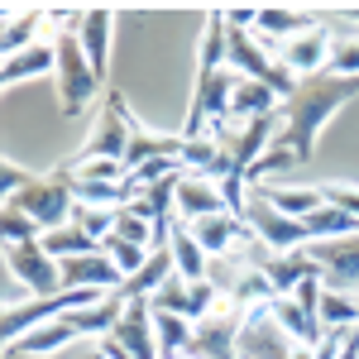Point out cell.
<instances>
[{"instance_id":"obj_31","label":"cell","mask_w":359,"mask_h":359,"mask_svg":"<svg viewBox=\"0 0 359 359\" xmlns=\"http://www.w3.org/2000/svg\"><path fill=\"white\" fill-rule=\"evenodd\" d=\"M72 225H82L91 240H101V245H106V240L115 235V211H101V206H77V211H72Z\"/></svg>"},{"instance_id":"obj_4","label":"cell","mask_w":359,"mask_h":359,"mask_svg":"<svg viewBox=\"0 0 359 359\" xmlns=\"http://www.w3.org/2000/svg\"><path fill=\"white\" fill-rule=\"evenodd\" d=\"M130 135H135V115H130V106H125V96L111 91V101L101 106L96 125H91V135H86V144L77 149L72 163H91V158H120V163H125Z\"/></svg>"},{"instance_id":"obj_28","label":"cell","mask_w":359,"mask_h":359,"mask_svg":"<svg viewBox=\"0 0 359 359\" xmlns=\"http://www.w3.org/2000/svg\"><path fill=\"white\" fill-rule=\"evenodd\" d=\"M149 306H154V311H172V316H187V311H192V283L182 273H172L163 287L149 297Z\"/></svg>"},{"instance_id":"obj_2","label":"cell","mask_w":359,"mask_h":359,"mask_svg":"<svg viewBox=\"0 0 359 359\" xmlns=\"http://www.w3.org/2000/svg\"><path fill=\"white\" fill-rule=\"evenodd\" d=\"M5 206L25 211V216L39 225L43 235H48V230H62V225H72V211H77V192H72V168L62 163L57 172H48V177H34L25 192L10 196Z\"/></svg>"},{"instance_id":"obj_22","label":"cell","mask_w":359,"mask_h":359,"mask_svg":"<svg viewBox=\"0 0 359 359\" xmlns=\"http://www.w3.org/2000/svg\"><path fill=\"white\" fill-rule=\"evenodd\" d=\"M172 273H177V264H172V249L163 245V249H154V254H149V264H144V269H139V273L130 278L120 292H125L130 302H135V297H154V292H158Z\"/></svg>"},{"instance_id":"obj_19","label":"cell","mask_w":359,"mask_h":359,"mask_svg":"<svg viewBox=\"0 0 359 359\" xmlns=\"http://www.w3.org/2000/svg\"><path fill=\"white\" fill-rule=\"evenodd\" d=\"M278 101H283V96H278V91H269L264 82L240 77V82H235V96H230V115H240V120H264V115H278V111H283Z\"/></svg>"},{"instance_id":"obj_10","label":"cell","mask_w":359,"mask_h":359,"mask_svg":"<svg viewBox=\"0 0 359 359\" xmlns=\"http://www.w3.org/2000/svg\"><path fill=\"white\" fill-rule=\"evenodd\" d=\"M62 287H96V292H120L125 287V273L115 269V259L101 249V254H82V259H67L62 264Z\"/></svg>"},{"instance_id":"obj_29","label":"cell","mask_w":359,"mask_h":359,"mask_svg":"<svg viewBox=\"0 0 359 359\" xmlns=\"http://www.w3.org/2000/svg\"><path fill=\"white\" fill-rule=\"evenodd\" d=\"M101 249H106V254L115 259V269L125 273V283H130V278H135L139 269L149 264V254H154V249H139V245H130V240H120V235H111V240H106Z\"/></svg>"},{"instance_id":"obj_33","label":"cell","mask_w":359,"mask_h":359,"mask_svg":"<svg viewBox=\"0 0 359 359\" xmlns=\"http://www.w3.org/2000/svg\"><path fill=\"white\" fill-rule=\"evenodd\" d=\"M326 72H335V77H359V34L340 39V43L331 48V62H326Z\"/></svg>"},{"instance_id":"obj_35","label":"cell","mask_w":359,"mask_h":359,"mask_svg":"<svg viewBox=\"0 0 359 359\" xmlns=\"http://www.w3.org/2000/svg\"><path fill=\"white\" fill-rule=\"evenodd\" d=\"M29 182H34V172H25V168H15V163L0 168V192H5V201H10V196H20Z\"/></svg>"},{"instance_id":"obj_40","label":"cell","mask_w":359,"mask_h":359,"mask_svg":"<svg viewBox=\"0 0 359 359\" xmlns=\"http://www.w3.org/2000/svg\"><path fill=\"white\" fill-rule=\"evenodd\" d=\"M10 359H15V355H10Z\"/></svg>"},{"instance_id":"obj_5","label":"cell","mask_w":359,"mask_h":359,"mask_svg":"<svg viewBox=\"0 0 359 359\" xmlns=\"http://www.w3.org/2000/svg\"><path fill=\"white\" fill-rule=\"evenodd\" d=\"M306 259L316 264L326 292H350V297H359V230L355 235H340V240L306 245Z\"/></svg>"},{"instance_id":"obj_15","label":"cell","mask_w":359,"mask_h":359,"mask_svg":"<svg viewBox=\"0 0 359 359\" xmlns=\"http://www.w3.org/2000/svg\"><path fill=\"white\" fill-rule=\"evenodd\" d=\"M264 273H269V283L278 287V297L297 292L306 278H321V273H316V264L306 259V249H292V254H269V259H264Z\"/></svg>"},{"instance_id":"obj_27","label":"cell","mask_w":359,"mask_h":359,"mask_svg":"<svg viewBox=\"0 0 359 359\" xmlns=\"http://www.w3.org/2000/svg\"><path fill=\"white\" fill-rule=\"evenodd\" d=\"M115 235L130 240V245H139V249H158V225L149 221V216H139L135 206L115 211Z\"/></svg>"},{"instance_id":"obj_8","label":"cell","mask_w":359,"mask_h":359,"mask_svg":"<svg viewBox=\"0 0 359 359\" xmlns=\"http://www.w3.org/2000/svg\"><path fill=\"white\" fill-rule=\"evenodd\" d=\"M206 216H230V201H225L221 182H211L201 172H182V182H177V221L196 225Z\"/></svg>"},{"instance_id":"obj_14","label":"cell","mask_w":359,"mask_h":359,"mask_svg":"<svg viewBox=\"0 0 359 359\" xmlns=\"http://www.w3.org/2000/svg\"><path fill=\"white\" fill-rule=\"evenodd\" d=\"M111 10H101V5H91L86 10V20L77 25V43H82L86 62L96 67V77H106V53H111Z\"/></svg>"},{"instance_id":"obj_3","label":"cell","mask_w":359,"mask_h":359,"mask_svg":"<svg viewBox=\"0 0 359 359\" xmlns=\"http://www.w3.org/2000/svg\"><path fill=\"white\" fill-rule=\"evenodd\" d=\"M57 43V96H62V115H82L91 106V96H96V67L86 62L82 43H77V29H62L53 39Z\"/></svg>"},{"instance_id":"obj_34","label":"cell","mask_w":359,"mask_h":359,"mask_svg":"<svg viewBox=\"0 0 359 359\" xmlns=\"http://www.w3.org/2000/svg\"><path fill=\"white\" fill-rule=\"evenodd\" d=\"M321 196H326L331 206H340L345 216H355V221H359V187H355V182H326Z\"/></svg>"},{"instance_id":"obj_17","label":"cell","mask_w":359,"mask_h":359,"mask_svg":"<svg viewBox=\"0 0 359 359\" xmlns=\"http://www.w3.org/2000/svg\"><path fill=\"white\" fill-rule=\"evenodd\" d=\"M259 196L273 206L278 216H287V221H306L311 211H321V206H326L321 187H259Z\"/></svg>"},{"instance_id":"obj_25","label":"cell","mask_w":359,"mask_h":359,"mask_svg":"<svg viewBox=\"0 0 359 359\" xmlns=\"http://www.w3.org/2000/svg\"><path fill=\"white\" fill-rule=\"evenodd\" d=\"M48 15L43 10H29V15H20L15 5H10V20H5V34H0V43H5V57H15V53H25V48H34L39 39V25H43Z\"/></svg>"},{"instance_id":"obj_32","label":"cell","mask_w":359,"mask_h":359,"mask_svg":"<svg viewBox=\"0 0 359 359\" xmlns=\"http://www.w3.org/2000/svg\"><path fill=\"white\" fill-rule=\"evenodd\" d=\"M0 230H5V245H34V240H43V230L29 221L25 211H15V206H5V221H0Z\"/></svg>"},{"instance_id":"obj_21","label":"cell","mask_w":359,"mask_h":359,"mask_svg":"<svg viewBox=\"0 0 359 359\" xmlns=\"http://www.w3.org/2000/svg\"><path fill=\"white\" fill-rule=\"evenodd\" d=\"M77 340V326L67 321V316H57V321H48V326H39V331H29L20 345H10L15 355H25V359H43V355H53V350H62V345H72Z\"/></svg>"},{"instance_id":"obj_39","label":"cell","mask_w":359,"mask_h":359,"mask_svg":"<svg viewBox=\"0 0 359 359\" xmlns=\"http://www.w3.org/2000/svg\"><path fill=\"white\" fill-rule=\"evenodd\" d=\"M182 359H192V355H182Z\"/></svg>"},{"instance_id":"obj_12","label":"cell","mask_w":359,"mask_h":359,"mask_svg":"<svg viewBox=\"0 0 359 359\" xmlns=\"http://www.w3.org/2000/svg\"><path fill=\"white\" fill-rule=\"evenodd\" d=\"M168 249H172V264H177V273L187 278V283H206V273H211V254L196 245L192 225H172L168 230Z\"/></svg>"},{"instance_id":"obj_1","label":"cell","mask_w":359,"mask_h":359,"mask_svg":"<svg viewBox=\"0 0 359 359\" xmlns=\"http://www.w3.org/2000/svg\"><path fill=\"white\" fill-rule=\"evenodd\" d=\"M355 96H359V77H335V72L302 77L297 91L287 96V106L278 111V115H283V130H278L273 144L292 149V154H297V163H311L321 125H326L345 101H355Z\"/></svg>"},{"instance_id":"obj_16","label":"cell","mask_w":359,"mask_h":359,"mask_svg":"<svg viewBox=\"0 0 359 359\" xmlns=\"http://www.w3.org/2000/svg\"><path fill=\"white\" fill-rule=\"evenodd\" d=\"M154 158H182V135H149L144 125H135L130 149H125V172L154 163Z\"/></svg>"},{"instance_id":"obj_11","label":"cell","mask_w":359,"mask_h":359,"mask_svg":"<svg viewBox=\"0 0 359 359\" xmlns=\"http://www.w3.org/2000/svg\"><path fill=\"white\" fill-rule=\"evenodd\" d=\"M331 48H335V39H331V29H321V25H311L306 34H297L287 48H283V67L297 77V72H306V77H316V72H326V62H331Z\"/></svg>"},{"instance_id":"obj_30","label":"cell","mask_w":359,"mask_h":359,"mask_svg":"<svg viewBox=\"0 0 359 359\" xmlns=\"http://www.w3.org/2000/svg\"><path fill=\"white\" fill-rule=\"evenodd\" d=\"M67 168H72L77 182H125L130 177L120 158H91V163H67Z\"/></svg>"},{"instance_id":"obj_23","label":"cell","mask_w":359,"mask_h":359,"mask_svg":"<svg viewBox=\"0 0 359 359\" xmlns=\"http://www.w3.org/2000/svg\"><path fill=\"white\" fill-rule=\"evenodd\" d=\"M39 245L48 249L57 264H67V259H82V254H101V240H91L82 225H62V230H48Z\"/></svg>"},{"instance_id":"obj_20","label":"cell","mask_w":359,"mask_h":359,"mask_svg":"<svg viewBox=\"0 0 359 359\" xmlns=\"http://www.w3.org/2000/svg\"><path fill=\"white\" fill-rule=\"evenodd\" d=\"M43 72H57V43H34V48H25V53L5 57L0 82L15 86V82H25V77H43Z\"/></svg>"},{"instance_id":"obj_18","label":"cell","mask_w":359,"mask_h":359,"mask_svg":"<svg viewBox=\"0 0 359 359\" xmlns=\"http://www.w3.org/2000/svg\"><path fill=\"white\" fill-rule=\"evenodd\" d=\"M125 292H106L96 306H82V311H72L67 321L77 326V335H111L120 326V316H125Z\"/></svg>"},{"instance_id":"obj_9","label":"cell","mask_w":359,"mask_h":359,"mask_svg":"<svg viewBox=\"0 0 359 359\" xmlns=\"http://www.w3.org/2000/svg\"><path fill=\"white\" fill-rule=\"evenodd\" d=\"M125 302H130V297H125ZM111 335L135 359H163L158 355V335H154V306H149V297H135V302L125 306V316H120V326H115Z\"/></svg>"},{"instance_id":"obj_37","label":"cell","mask_w":359,"mask_h":359,"mask_svg":"<svg viewBox=\"0 0 359 359\" xmlns=\"http://www.w3.org/2000/svg\"><path fill=\"white\" fill-rule=\"evenodd\" d=\"M335 15H340V20H355V25H359V10H335Z\"/></svg>"},{"instance_id":"obj_38","label":"cell","mask_w":359,"mask_h":359,"mask_svg":"<svg viewBox=\"0 0 359 359\" xmlns=\"http://www.w3.org/2000/svg\"><path fill=\"white\" fill-rule=\"evenodd\" d=\"M82 359H106V355H101V350H86V355Z\"/></svg>"},{"instance_id":"obj_7","label":"cell","mask_w":359,"mask_h":359,"mask_svg":"<svg viewBox=\"0 0 359 359\" xmlns=\"http://www.w3.org/2000/svg\"><path fill=\"white\" fill-rule=\"evenodd\" d=\"M245 225L264 240V245L273 249V254H292V249H306L311 245V235H306L302 221H287V216H278L273 206L264 201L259 192H249L245 201Z\"/></svg>"},{"instance_id":"obj_26","label":"cell","mask_w":359,"mask_h":359,"mask_svg":"<svg viewBox=\"0 0 359 359\" xmlns=\"http://www.w3.org/2000/svg\"><path fill=\"white\" fill-rule=\"evenodd\" d=\"M302 225H306V235H311V245H316V240H340V235H355V230H359L355 216H345V211L331 206V201H326L321 211H311Z\"/></svg>"},{"instance_id":"obj_36","label":"cell","mask_w":359,"mask_h":359,"mask_svg":"<svg viewBox=\"0 0 359 359\" xmlns=\"http://www.w3.org/2000/svg\"><path fill=\"white\" fill-rule=\"evenodd\" d=\"M96 350H101L106 359H135L125 345H120V340H115V335H101V345H96Z\"/></svg>"},{"instance_id":"obj_13","label":"cell","mask_w":359,"mask_h":359,"mask_svg":"<svg viewBox=\"0 0 359 359\" xmlns=\"http://www.w3.org/2000/svg\"><path fill=\"white\" fill-rule=\"evenodd\" d=\"M192 235L211 259H225V254H235V245L249 235V225L240 221V216H206V221L192 225Z\"/></svg>"},{"instance_id":"obj_6","label":"cell","mask_w":359,"mask_h":359,"mask_svg":"<svg viewBox=\"0 0 359 359\" xmlns=\"http://www.w3.org/2000/svg\"><path fill=\"white\" fill-rule=\"evenodd\" d=\"M5 273L20 278L25 292H34V297H57L62 292V264L39 240L34 245H5Z\"/></svg>"},{"instance_id":"obj_24","label":"cell","mask_w":359,"mask_h":359,"mask_svg":"<svg viewBox=\"0 0 359 359\" xmlns=\"http://www.w3.org/2000/svg\"><path fill=\"white\" fill-rule=\"evenodd\" d=\"M269 39H297V34H306L311 29V15H302V10H287V5H259V25Z\"/></svg>"}]
</instances>
